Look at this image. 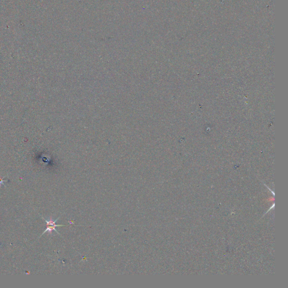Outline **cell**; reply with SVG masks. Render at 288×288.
Segmentation results:
<instances>
[{
    "instance_id": "1",
    "label": "cell",
    "mask_w": 288,
    "mask_h": 288,
    "mask_svg": "<svg viewBox=\"0 0 288 288\" xmlns=\"http://www.w3.org/2000/svg\"><path fill=\"white\" fill-rule=\"evenodd\" d=\"M41 217H42V218H43V220L45 221V222L47 223V227H46V229L45 230V231L41 235V236L42 235H43V234L45 233H46V232H49L50 234H51L53 231H55L58 234H59L60 235V234L56 230V227H59V226H65V225H56V221H57L59 219V217L57 218L55 220H53L51 218L49 220H47L45 218H44L42 216H41Z\"/></svg>"
},
{
    "instance_id": "2",
    "label": "cell",
    "mask_w": 288,
    "mask_h": 288,
    "mask_svg": "<svg viewBox=\"0 0 288 288\" xmlns=\"http://www.w3.org/2000/svg\"><path fill=\"white\" fill-rule=\"evenodd\" d=\"M4 178H5V177L2 178H0V186H1V185H4V182L7 181V180H4Z\"/></svg>"
}]
</instances>
